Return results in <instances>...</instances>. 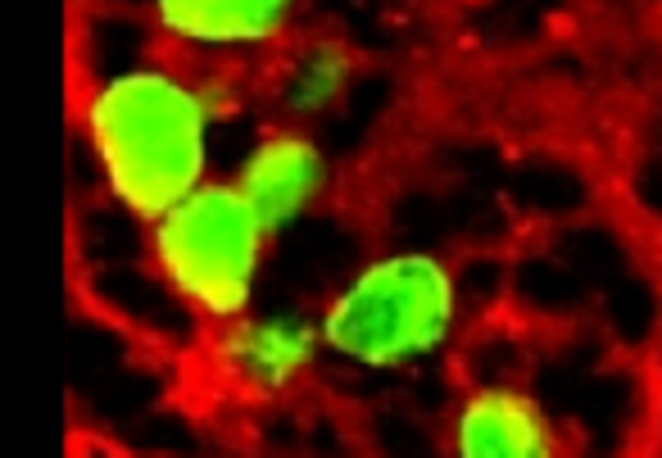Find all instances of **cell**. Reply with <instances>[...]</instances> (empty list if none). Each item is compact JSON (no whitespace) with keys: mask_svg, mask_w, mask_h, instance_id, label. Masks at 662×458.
I'll return each instance as SVG.
<instances>
[{"mask_svg":"<svg viewBox=\"0 0 662 458\" xmlns=\"http://www.w3.org/2000/svg\"><path fill=\"white\" fill-rule=\"evenodd\" d=\"M82 132L114 204L155 223L209 181V105L168 69H123L82 105Z\"/></svg>","mask_w":662,"mask_h":458,"instance_id":"cell-1","label":"cell"},{"mask_svg":"<svg viewBox=\"0 0 662 458\" xmlns=\"http://www.w3.org/2000/svg\"><path fill=\"white\" fill-rule=\"evenodd\" d=\"M459 327V278L432 250L377 255L327 300L322 350L354 368H409L449 345Z\"/></svg>","mask_w":662,"mask_h":458,"instance_id":"cell-2","label":"cell"},{"mask_svg":"<svg viewBox=\"0 0 662 458\" xmlns=\"http://www.w3.org/2000/svg\"><path fill=\"white\" fill-rule=\"evenodd\" d=\"M268 236L236 181H200L150 223V259L164 286L209 322H232L250 309L268 255Z\"/></svg>","mask_w":662,"mask_h":458,"instance_id":"cell-3","label":"cell"},{"mask_svg":"<svg viewBox=\"0 0 662 458\" xmlns=\"http://www.w3.org/2000/svg\"><path fill=\"white\" fill-rule=\"evenodd\" d=\"M318 350H322L318 322L299 314H263V318L240 314L214 341L218 373L240 395H255V400H277L282 390H291L314 368Z\"/></svg>","mask_w":662,"mask_h":458,"instance_id":"cell-4","label":"cell"},{"mask_svg":"<svg viewBox=\"0 0 662 458\" xmlns=\"http://www.w3.org/2000/svg\"><path fill=\"white\" fill-rule=\"evenodd\" d=\"M449 449L459 458H554L563 436L531 390L513 381H486L459 400L449 422Z\"/></svg>","mask_w":662,"mask_h":458,"instance_id":"cell-5","label":"cell"},{"mask_svg":"<svg viewBox=\"0 0 662 458\" xmlns=\"http://www.w3.org/2000/svg\"><path fill=\"white\" fill-rule=\"evenodd\" d=\"M236 191L250 200L268 236L286 232L309 213L327 187V160L305 132H268L236 168Z\"/></svg>","mask_w":662,"mask_h":458,"instance_id":"cell-6","label":"cell"},{"mask_svg":"<svg viewBox=\"0 0 662 458\" xmlns=\"http://www.w3.org/2000/svg\"><path fill=\"white\" fill-rule=\"evenodd\" d=\"M299 0H155L168 37L204 50H255L291 23Z\"/></svg>","mask_w":662,"mask_h":458,"instance_id":"cell-7","label":"cell"},{"mask_svg":"<svg viewBox=\"0 0 662 458\" xmlns=\"http://www.w3.org/2000/svg\"><path fill=\"white\" fill-rule=\"evenodd\" d=\"M350 55L341 46H314L299 64L291 69V82H286V101L295 105V114H318L322 105L336 101V91L345 86L350 78Z\"/></svg>","mask_w":662,"mask_h":458,"instance_id":"cell-8","label":"cell"}]
</instances>
